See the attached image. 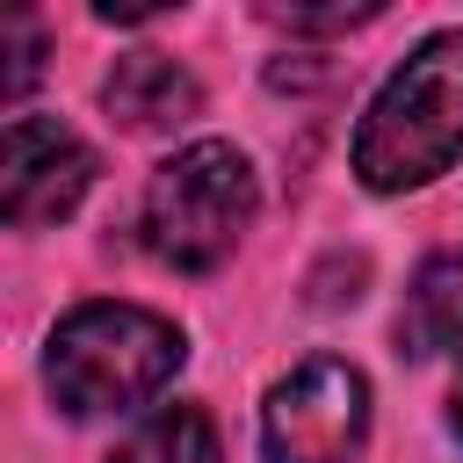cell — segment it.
<instances>
[{"label":"cell","instance_id":"6da1fadb","mask_svg":"<svg viewBox=\"0 0 463 463\" xmlns=\"http://www.w3.org/2000/svg\"><path fill=\"white\" fill-rule=\"evenodd\" d=\"M463 159V29L427 36L369 101L354 130V174L376 195L441 181Z\"/></svg>","mask_w":463,"mask_h":463},{"label":"cell","instance_id":"7a4b0ae2","mask_svg":"<svg viewBox=\"0 0 463 463\" xmlns=\"http://www.w3.org/2000/svg\"><path fill=\"white\" fill-rule=\"evenodd\" d=\"M181 326L145 311V304H80L58 318L43 347V383L58 412L94 420V412H130L159 398L181 369Z\"/></svg>","mask_w":463,"mask_h":463},{"label":"cell","instance_id":"3957f363","mask_svg":"<svg viewBox=\"0 0 463 463\" xmlns=\"http://www.w3.org/2000/svg\"><path fill=\"white\" fill-rule=\"evenodd\" d=\"M260 210V188H253V166L239 145L224 137H195L181 145L152 181H145V246L152 260L181 268V275H210L217 260H232V246L246 239Z\"/></svg>","mask_w":463,"mask_h":463},{"label":"cell","instance_id":"277c9868","mask_svg":"<svg viewBox=\"0 0 463 463\" xmlns=\"http://www.w3.org/2000/svg\"><path fill=\"white\" fill-rule=\"evenodd\" d=\"M369 441V376L340 354L297 362L260 405L268 463H354Z\"/></svg>","mask_w":463,"mask_h":463},{"label":"cell","instance_id":"5b68a950","mask_svg":"<svg viewBox=\"0 0 463 463\" xmlns=\"http://www.w3.org/2000/svg\"><path fill=\"white\" fill-rule=\"evenodd\" d=\"M94 188V152L72 123L58 116H14L7 145H0V217L14 232L58 224L80 210V195Z\"/></svg>","mask_w":463,"mask_h":463},{"label":"cell","instance_id":"8992f818","mask_svg":"<svg viewBox=\"0 0 463 463\" xmlns=\"http://www.w3.org/2000/svg\"><path fill=\"white\" fill-rule=\"evenodd\" d=\"M101 101L123 130H181L195 109H203V87L181 58L166 51H130L116 58V72L101 80Z\"/></svg>","mask_w":463,"mask_h":463},{"label":"cell","instance_id":"52a82bcc","mask_svg":"<svg viewBox=\"0 0 463 463\" xmlns=\"http://www.w3.org/2000/svg\"><path fill=\"white\" fill-rule=\"evenodd\" d=\"M463 347V246H441L420 260L405 311H398V354L427 362V354H456Z\"/></svg>","mask_w":463,"mask_h":463},{"label":"cell","instance_id":"ba28073f","mask_svg":"<svg viewBox=\"0 0 463 463\" xmlns=\"http://www.w3.org/2000/svg\"><path fill=\"white\" fill-rule=\"evenodd\" d=\"M109 463H224V449L203 405H159L152 420L130 427V441Z\"/></svg>","mask_w":463,"mask_h":463},{"label":"cell","instance_id":"9c48e42d","mask_svg":"<svg viewBox=\"0 0 463 463\" xmlns=\"http://www.w3.org/2000/svg\"><path fill=\"white\" fill-rule=\"evenodd\" d=\"M268 22L289 29V36H326V29H362V22H376V7H268Z\"/></svg>","mask_w":463,"mask_h":463},{"label":"cell","instance_id":"30bf717a","mask_svg":"<svg viewBox=\"0 0 463 463\" xmlns=\"http://www.w3.org/2000/svg\"><path fill=\"white\" fill-rule=\"evenodd\" d=\"M7 43H14V65H7V101H22V94H29V80H36V22H29V14H7Z\"/></svg>","mask_w":463,"mask_h":463},{"label":"cell","instance_id":"8fae6325","mask_svg":"<svg viewBox=\"0 0 463 463\" xmlns=\"http://www.w3.org/2000/svg\"><path fill=\"white\" fill-rule=\"evenodd\" d=\"M449 427L463 434V376H456V391H449Z\"/></svg>","mask_w":463,"mask_h":463}]
</instances>
